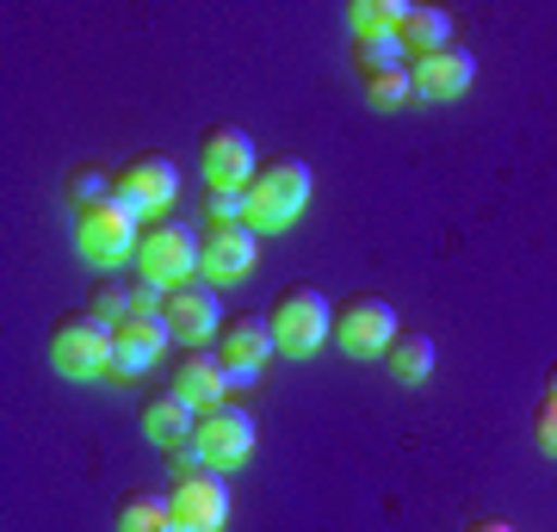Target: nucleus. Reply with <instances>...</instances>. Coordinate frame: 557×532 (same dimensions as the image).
<instances>
[{
  "instance_id": "f257e3e1",
  "label": "nucleus",
  "mask_w": 557,
  "mask_h": 532,
  "mask_svg": "<svg viewBox=\"0 0 557 532\" xmlns=\"http://www.w3.org/2000/svg\"><path fill=\"white\" fill-rule=\"evenodd\" d=\"M242 193H248V211H242V223H248L255 236H267V230H285V223H292L304 205H310V161H298V156L260 161L255 180H248Z\"/></svg>"
},
{
  "instance_id": "f03ea898",
  "label": "nucleus",
  "mask_w": 557,
  "mask_h": 532,
  "mask_svg": "<svg viewBox=\"0 0 557 532\" xmlns=\"http://www.w3.org/2000/svg\"><path fill=\"white\" fill-rule=\"evenodd\" d=\"M143 211L137 205H131V198H100V205H87V211H81L75 218V248L87 260H94V267H119L124 255H137V242H143Z\"/></svg>"
},
{
  "instance_id": "7ed1b4c3",
  "label": "nucleus",
  "mask_w": 557,
  "mask_h": 532,
  "mask_svg": "<svg viewBox=\"0 0 557 532\" xmlns=\"http://www.w3.org/2000/svg\"><path fill=\"white\" fill-rule=\"evenodd\" d=\"M267 322H273L278 354H292V359H310L322 341L335 335V310H329V297H322L317 285H292V292H278V304H273Z\"/></svg>"
},
{
  "instance_id": "20e7f679",
  "label": "nucleus",
  "mask_w": 557,
  "mask_h": 532,
  "mask_svg": "<svg viewBox=\"0 0 557 532\" xmlns=\"http://www.w3.org/2000/svg\"><path fill=\"white\" fill-rule=\"evenodd\" d=\"M112 347H119V329L100 322L94 310L62 316L57 335H50V359H57L62 378H106L112 372Z\"/></svg>"
},
{
  "instance_id": "39448f33",
  "label": "nucleus",
  "mask_w": 557,
  "mask_h": 532,
  "mask_svg": "<svg viewBox=\"0 0 557 532\" xmlns=\"http://www.w3.org/2000/svg\"><path fill=\"white\" fill-rule=\"evenodd\" d=\"M278 354V341H273V322L255 310H242V316H223V329H218V359H223V372H230V391H248L260 378V366Z\"/></svg>"
},
{
  "instance_id": "423d86ee",
  "label": "nucleus",
  "mask_w": 557,
  "mask_h": 532,
  "mask_svg": "<svg viewBox=\"0 0 557 532\" xmlns=\"http://www.w3.org/2000/svg\"><path fill=\"white\" fill-rule=\"evenodd\" d=\"M137 267L143 279H156V285H186V279L199 273V230L193 223H156L149 236L137 242Z\"/></svg>"
},
{
  "instance_id": "0eeeda50",
  "label": "nucleus",
  "mask_w": 557,
  "mask_h": 532,
  "mask_svg": "<svg viewBox=\"0 0 557 532\" xmlns=\"http://www.w3.org/2000/svg\"><path fill=\"white\" fill-rule=\"evenodd\" d=\"M168 508H174L180 527L223 532V520H230V483H223L218 465H205V471H180L174 490H168Z\"/></svg>"
},
{
  "instance_id": "6e6552de",
  "label": "nucleus",
  "mask_w": 557,
  "mask_h": 532,
  "mask_svg": "<svg viewBox=\"0 0 557 532\" xmlns=\"http://www.w3.org/2000/svg\"><path fill=\"white\" fill-rule=\"evenodd\" d=\"M335 341H341V354H354V359L384 354L397 341V310L384 297H347L335 310Z\"/></svg>"
},
{
  "instance_id": "1a4fd4ad",
  "label": "nucleus",
  "mask_w": 557,
  "mask_h": 532,
  "mask_svg": "<svg viewBox=\"0 0 557 532\" xmlns=\"http://www.w3.org/2000/svg\"><path fill=\"white\" fill-rule=\"evenodd\" d=\"M193 440L205 446V458H211L218 471H230V465H242V458L255 453V415L236 409V403H211V409H199Z\"/></svg>"
},
{
  "instance_id": "9d476101",
  "label": "nucleus",
  "mask_w": 557,
  "mask_h": 532,
  "mask_svg": "<svg viewBox=\"0 0 557 532\" xmlns=\"http://www.w3.org/2000/svg\"><path fill=\"white\" fill-rule=\"evenodd\" d=\"M161 316H168V329H174V341H186V347H211V335L223 329V310H218V285H168V297H161Z\"/></svg>"
},
{
  "instance_id": "9b49d317",
  "label": "nucleus",
  "mask_w": 557,
  "mask_h": 532,
  "mask_svg": "<svg viewBox=\"0 0 557 532\" xmlns=\"http://www.w3.org/2000/svg\"><path fill=\"white\" fill-rule=\"evenodd\" d=\"M260 236L248 223H211V236H199V279L205 285H230L255 267Z\"/></svg>"
},
{
  "instance_id": "f8f14e48",
  "label": "nucleus",
  "mask_w": 557,
  "mask_h": 532,
  "mask_svg": "<svg viewBox=\"0 0 557 532\" xmlns=\"http://www.w3.org/2000/svg\"><path fill=\"white\" fill-rule=\"evenodd\" d=\"M161 341H174L161 310H131L119 322V347H112V378H143L161 359Z\"/></svg>"
},
{
  "instance_id": "ddd939ff",
  "label": "nucleus",
  "mask_w": 557,
  "mask_h": 532,
  "mask_svg": "<svg viewBox=\"0 0 557 532\" xmlns=\"http://www.w3.org/2000/svg\"><path fill=\"white\" fill-rule=\"evenodd\" d=\"M199 161L211 186H248L255 180V143H248L242 124H211L199 143Z\"/></svg>"
},
{
  "instance_id": "4468645a",
  "label": "nucleus",
  "mask_w": 557,
  "mask_h": 532,
  "mask_svg": "<svg viewBox=\"0 0 557 532\" xmlns=\"http://www.w3.org/2000/svg\"><path fill=\"white\" fill-rule=\"evenodd\" d=\"M180 193V168L168 156H131L119 168V198H131L137 211H161V205H174Z\"/></svg>"
},
{
  "instance_id": "2eb2a0df",
  "label": "nucleus",
  "mask_w": 557,
  "mask_h": 532,
  "mask_svg": "<svg viewBox=\"0 0 557 532\" xmlns=\"http://www.w3.org/2000/svg\"><path fill=\"white\" fill-rule=\"evenodd\" d=\"M409 75H416L421 99H458L465 87H471V75H478V62H471L465 44H446V50H434V57L409 62Z\"/></svg>"
},
{
  "instance_id": "dca6fc26",
  "label": "nucleus",
  "mask_w": 557,
  "mask_h": 532,
  "mask_svg": "<svg viewBox=\"0 0 557 532\" xmlns=\"http://www.w3.org/2000/svg\"><path fill=\"white\" fill-rule=\"evenodd\" d=\"M193 428H199V403H186L174 384L143 403V434L156 440V446H168V453H174V446H186V440H193Z\"/></svg>"
},
{
  "instance_id": "f3484780",
  "label": "nucleus",
  "mask_w": 557,
  "mask_h": 532,
  "mask_svg": "<svg viewBox=\"0 0 557 532\" xmlns=\"http://www.w3.org/2000/svg\"><path fill=\"white\" fill-rule=\"evenodd\" d=\"M186 403H199V409H211V403H223V391H230V372H223V359L211 354V347H186V354L174 359V378H168Z\"/></svg>"
},
{
  "instance_id": "a211bd4d",
  "label": "nucleus",
  "mask_w": 557,
  "mask_h": 532,
  "mask_svg": "<svg viewBox=\"0 0 557 532\" xmlns=\"http://www.w3.org/2000/svg\"><path fill=\"white\" fill-rule=\"evenodd\" d=\"M446 44H453V20L440 7H409V20H403V50H409V62L434 57Z\"/></svg>"
},
{
  "instance_id": "6ab92c4d",
  "label": "nucleus",
  "mask_w": 557,
  "mask_h": 532,
  "mask_svg": "<svg viewBox=\"0 0 557 532\" xmlns=\"http://www.w3.org/2000/svg\"><path fill=\"white\" fill-rule=\"evenodd\" d=\"M384 366H391L397 384H428V372H434V341L416 335V329H409V335L397 329V341L384 347Z\"/></svg>"
},
{
  "instance_id": "aec40b11",
  "label": "nucleus",
  "mask_w": 557,
  "mask_h": 532,
  "mask_svg": "<svg viewBox=\"0 0 557 532\" xmlns=\"http://www.w3.org/2000/svg\"><path fill=\"white\" fill-rule=\"evenodd\" d=\"M397 62H409L397 25H379V32H359L354 38V69L359 75H379V69H397Z\"/></svg>"
},
{
  "instance_id": "412c9836",
  "label": "nucleus",
  "mask_w": 557,
  "mask_h": 532,
  "mask_svg": "<svg viewBox=\"0 0 557 532\" xmlns=\"http://www.w3.org/2000/svg\"><path fill=\"white\" fill-rule=\"evenodd\" d=\"M174 520V508H168V495L156 490H131L119 502V520H112V532H161Z\"/></svg>"
},
{
  "instance_id": "4be33fe9",
  "label": "nucleus",
  "mask_w": 557,
  "mask_h": 532,
  "mask_svg": "<svg viewBox=\"0 0 557 532\" xmlns=\"http://www.w3.org/2000/svg\"><path fill=\"white\" fill-rule=\"evenodd\" d=\"M359 87H366V99L379 112H391V106H403L416 94V75H409V62H397V69H379V75H359Z\"/></svg>"
},
{
  "instance_id": "5701e85b",
  "label": "nucleus",
  "mask_w": 557,
  "mask_h": 532,
  "mask_svg": "<svg viewBox=\"0 0 557 532\" xmlns=\"http://www.w3.org/2000/svg\"><path fill=\"white\" fill-rule=\"evenodd\" d=\"M131 310H137V292H131V285H119V279L94 285V316H100V322H112V329H119Z\"/></svg>"
},
{
  "instance_id": "b1692460",
  "label": "nucleus",
  "mask_w": 557,
  "mask_h": 532,
  "mask_svg": "<svg viewBox=\"0 0 557 532\" xmlns=\"http://www.w3.org/2000/svg\"><path fill=\"white\" fill-rule=\"evenodd\" d=\"M533 434H539V453H552V458H557V396H545V403H539Z\"/></svg>"
},
{
  "instance_id": "393cba45",
  "label": "nucleus",
  "mask_w": 557,
  "mask_h": 532,
  "mask_svg": "<svg viewBox=\"0 0 557 532\" xmlns=\"http://www.w3.org/2000/svg\"><path fill=\"white\" fill-rule=\"evenodd\" d=\"M471 532H515V527H508V520H478Z\"/></svg>"
},
{
  "instance_id": "a878e982",
  "label": "nucleus",
  "mask_w": 557,
  "mask_h": 532,
  "mask_svg": "<svg viewBox=\"0 0 557 532\" xmlns=\"http://www.w3.org/2000/svg\"><path fill=\"white\" fill-rule=\"evenodd\" d=\"M545 396H557V366H552V372H545Z\"/></svg>"
},
{
  "instance_id": "bb28decb",
  "label": "nucleus",
  "mask_w": 557,
  "mask_h": 532,
  "mask_svg": "<svg viewBox=\"0 0 557 532\" xmlns=\"http://www.w3.org/2000/svg\"><path fill=\"white\" fill-rule=\"evenodd\" d=\"M161 532H193V527H180V520H168V527H161Z\"/></svg>"
}]
</instances>
